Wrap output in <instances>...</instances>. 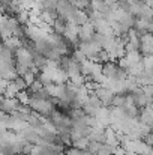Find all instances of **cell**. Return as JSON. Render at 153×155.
<instances>
[{"mask_svg":"<svg viewBox=\"0 0 153 155\" xmlns=\"http://www.w3.org/2000/svg\"><path fill=\"white\" fill-rule=\"evenodd\" d=\"M105 5H107L105 0H92V9H95V11H99V12H101L102 8H104Z\"/></svg>","mask_w":153,"mask_h":155,"instance_id":"d6986e66","label":"cell"},{"mask_svg":"<svg viewBox=\"0 0 153 155\" xmlns=\"http://www.w3.org/2000/svg\"><path fill=\"white\" fill-rule=\"evenodd\" d=\"M68 23H69V21H68L65 17L59 15V17L54 20V23H53V32L57 33V35H65V32H66V29H68Z\"/></svg>","mask_w":153,"mask_h":155,"instance_id":"ba28073f","label":"cell"},{"mask_svg":"<svg viewBox=\"0 0 153 155\" xmlns=\"http://www.w3.org/2000/svg\"><path fill=\"white\" fill-rule=\"evenodd\" d=\"M113 155H116V154H113Z\"/></svg>","mask_w":153,"mask_h":155,"instance_id":"7402d4cb","label":"cell"},{"mask_svg":"<svg viewBox=\"0 0 153 155\" xmlns=\"http://www.w3.org/2000/svg\"><path fill=\"white\" fill-rule=\"evenodd\" d=\"M18 105H20V101H18L17 97L15 98H9V97L2 95V100H0V108H2V111H5V113H14L18 108Z\"/></svg>","mask_w":153,"mask_h":155,"instance_id":"8992f818","label":"cell"},{"mask_svg":"<svg viewBox=\"0 0 153 155\" xmlns=\"http://www.w3.org/2000/svg\"><path fill=\"white\" fill-rule=\"evenodd\" d=\"M30 92L26 89V91H20L18 92V95H17V98H18V101L21 104H29V101H30Z\"/></svg>","mask_w":153,"mask_h":155,"instance_id":"5bb4252c","label":"cell"},{"mask_svg":"<svg viewBox=\"0 0 153 155\" xmlns=\"http://www.w3.org/2000/svg\"><path fill=\"white\" fill-rule=\"evenodd\" d=\"M44 87H45V86H44V83H42L39 78H36V80H35V81H33V83L29 86V89H27V91H29V92H30V95H32V94H35V92H39V91H42Z\"/></svg>","mask_w":153,"mask_h":155,"instance_id":"4fadbf2b","label":"cell"},{"mask_svg":"<svg viewBox=\"0 0 153 155\" xmlns=\"http://www.w3.org/2000/svg\"><path fill=\"white\" fill-rule=\"evenodd\" d=\"M125 57L128 59V62L131 63V65H134V63H138V62H141L143 60V54H141V51H128L126 54H125Z\"/></svg>","mask_w":153,"mask_h":155,"instance_id":"30bf717a","label":"cell"},{"mask_svg":"<svg viewBox=\"0 0 153 155\" xmlns=\"http://www.w3.org/2000/svg\"><path fill=\"white\" fill-rule=\"evenodd\" d=\"M110 60H111L110 53L107 51V50H104V48H102L101 51L98 53V56L95 57V62H99V63H102V65H104V63H107V62H110Z\"/></svg>","mask_w":153,"mask_h":155,"instance_id":"7c38bea8","label":"cell"},{"mask_svg":"<svg viewBox=\"0 0 153 155\" xmlns=\"http://www.w3.org/2000/svg\"><path fill=\"white\" fill-rule=\"evenodd\" d=\"M81 51L84 53L86 56H87V59H92V60H95V57L98 56V53L102 50V47L98 44V42H95L93 39L92 41H84V42H78V45H77Z\"/></svg>","mask_w":153,"mask_h":155,"instance_id":"3957f363","label":"cell"},{"mask_svg":"<svg viewBox=\"0 0 153 155\" xmlns=\"http://www.w3.org/2000/svg\"><path fill=\"white\" fill-rule=\"evenodd\" d=\"M144 140H146V143H147V145H150V146L153 148V128H152V131L144 137Z\"/></svg>","mask_w":153,"mask_h":155,"instance_id":"ffe728a7","label":"cell"},{"mask_svg":"<svg viewBox=\"0 0 153 155\" xmlns=\"http://www.w3.org/2000/svg\"><path fill=\"white\" fill-rule=\"evenodd\" d=\"M71 56H72V57H74V59H75L77 62H80V63H83V62H84V60L87 59V56H86L84 53L81 51V50H80L78 47H75V48H74V51H72V54H71Z\"/></svg>","mask_w":153,"mask_h":155,"instance_id":"9a60e30c","label":"cell"},{"mask_svg":"<svg viewBox=\"0 0 153 155\" xmlns=\"http://www.w3.org/2000/svg\"><path fill=\"white\" fill-rule=\"evenodd\" d=\"M125 104H126V94H119L114 97V101H113L114 107H123Z\"/></svg>","mask_w":153,"mask_h":155,"instance_id":"e0dca14e","label":"cell"},{"mask_svg":"<svg viewBox=\"0 0 153 155\" xmlns=\"http://www.w3.org/2000/svg\"><path fill=\"white\" fill-rule=\"evenodd\" d=\"M138 120H140V124H143V125L153 127V107L152 105L141 108V114H140Z\"/></svg>","mask_w":153,"mask_h":155,"instance_id":"52a82bcc","label":"cell"},{"mask_svg":"<svg viewBox=\"0 0 153 155\" xmlns=\"http://www.w3.org/2000/svg\"><path fill=\"white\" fill-rule=\"evenodd\" d=\"M89 143H90V139H89V137H81V139L75 140V142L72 143V146H75V148H78V149H83V151H87Z\"/></svg>","mask_w":153,"mask_h":155,"instance_id":"8fae6325","label":"cell"},{"mask_svg":"<svg viewBox=\"0 0 153 155\" xmlns=\"http://www.w3.org/2000/svg\"><path fill=\"white\" fill-rule=\"evenodd\" d=\"M123 110L126 113V116L129 119H138L140 114H141V107H138L137 104H132V105H123Z\"/></svg>","mask_w":153,"mask_h":155,"instance_id":"9c48e42d","label":"cell"},{"mask_svg":"<svg viewBox=\"0 0 153 155\" xmlns=\"http://www.w3.org/2000/svg\"><path fill=\"white\" fill-rule=\"evenodd\" d=\"M65 155H84V151L83 149H78L75 146H69V148H66Z\"/></svg>","mask_w":153,"mask_h":155,"instance_id":"ac0fdd59","label":"cell"},{"mask_svg":"<svg viewBox=\"0 0 153 155\" xmlns=\"http://www.w3.org/2000/svg\"><path fill=\"white\" fill-rule=\"evenodd\" d=\"M95 33H96V30H95L93 23H92V21H87L86 24L80 26V33H78V36H80V42L92 41L93 36H95Z\"/></svg>","mask_w":153,"mask_h":155,"instance_id":"5b68a950","label":"cell"},{"mask_svg":"<svg viewBox=\"0 0 153 155\" xmlns=\"http://www.w3.org/2000/svg\"><path fill=\"white\" fill-rule=\"evenodd\" d=\"M15 60H17L18 65L33 66V51H32V48H29L27 45H21L15 51Z\"/></svg>","mask_w":153,"mask_h":155,"instance_id":"6da1fadb","label":"cell"},{"mask_svg":"<svg viewBox=\"0 0 153 155\" xmlns=\"http://www.w3.org/2000/svg\"><path fill=\"white\" fill-rule=\"evenodd\" d=\"M84 155H93L92 152H89V151H84Z\"/></svg>","mask_w":153,"mask_h":155,"instance_id":"44dd1931","label":"cell"},{"mask_svg":"<svg viewBox=\"0 0 153 155\" xmlns=\"http://www.w3.org/2000/svg\"><path fill=\"white\" fill-rule=\"evenodd\" d=\"M95 92H96V95L99 97V100L102 101L104 105H107V107H113V101H114V97H116V94H114L113 89L99 84V87H98Z\"/></svg>","mask_w":153,"mask_h":155,"instance_id":"277c9868","label":"cell"},{"mask_svg":"<svg viewBox=\"0 0 153 155\" xmlns=\"http://www.w3.org/2000/svg\"><path fill=\"white\" fill-rule=\"evenodd\" d=\"M18 134H20V137L24 142H29V143H33V145H39V142H41V134L30 124H27L26 127H23L18 131Z\"/></svg>","mask_w":153,"mask_h":155,"instance_id":"7a4b0ae2","label":"cell"},{"mask_svg":"<svg viewBox=\"0 0 153 155\" xmlns=\"http://www.w3.org/2000/svg\"><path fill=\"white\" fill-rule=\"evenodd\" d=\"M74 5L78 9H81V11H87V9L92 8V0H75Z\"/></svg>","mask_w":153,"mask_h":155,"instance_id":"2e32d148","label":"cell"}]
</instances>
